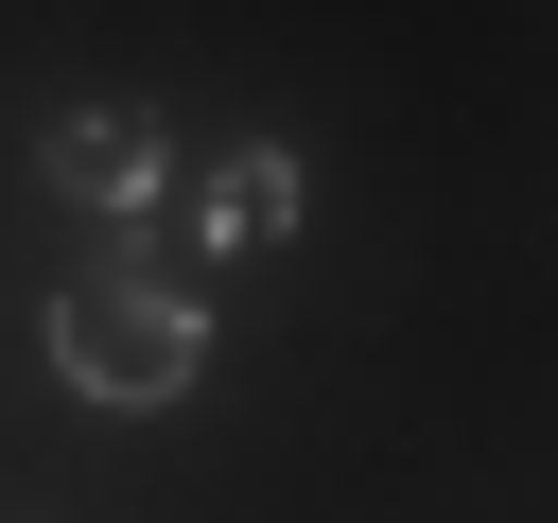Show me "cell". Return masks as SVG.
I'll list each match as a JSON object with an SVG mask.
<instances>
[{
  "instance_id": "obj_1",
  "label": "cell",
  "mask_w": 558,
  "mask_h": 523,
  "mask_svg": "<svg viewBox=\"0 0 558 523\" xmlns=\"http://www.w3.org/2000/svg\"><path fill=\"white\" fill-rule=\"evenodd\" d=\"M35 349H52V384H70V401L157 418V401H192V384H209V296H192V279H157L140 244H105L87 279H52Z\"/></svg>"
},
{
  "instance_id": "obj_2",
  "label": "cell",
  "mask_w": 558,
  "mask_h": 523,
  "mask_svg": "<svg viewBox=\"0 0 558 523\" xmlns=\"http://www.w3.org/2000/svg\"><path fill=\"white\" fill-rule=\"evenodd\" d=\"M35 174H52V192H70L87 227H140V209L174 192V122H157L140 87H87V105H70L52 139H35Z\"/></svg>"
},
{
  "instance_id": "obj_3",
  "label": "cell",
  "mask_w": 558,
  "mask_h": 523,
  "mask_svg": "<svg viewBox=\"0 0 558 523\" xmlns=\"http://www.w3.org/2000/svg\"><path fill=\"white\" fill-rule=\"evenodd\" d=\"M296 209H314V174H296V139H244V157H209V174H192V244H209V262H244V244H279Z\"/></svg>"
}]
</instances>
